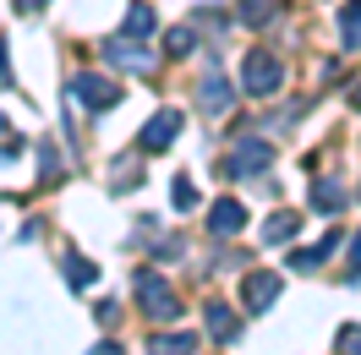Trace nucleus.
<instances>
[{
    "label": "nucleus",
    "mask_w": 361,
    "mask_h": 355,
    "mask_svg": "<svg viewBox=\"0 0 361 355\" xmlns=\"http://www.w3.org/2000/svg\"><path fill=\"white\" fill-rule=\"evenodd\" d=\"M71 88H77V99H82L88 110H110L115 99H121V88H115L110 77H77Z\"/></svg>",
    "instance_id": "39448f33"
},
{
    "label": "nucleus",
    "mask_w": 361,
    "mask_h": 355,
    "mask_svg": "<svg viewBox=\"0 0 361 355\" xmlns=\"http://www.w3.org/2000/svg\"><path fill=\"white\" fill-rule=\"evenodd\" d=\"M192 344H197L192 333H159L154 344H148V355H192Z\"/></svg>",
    "instance_id": "9d476101"
},
{
    "label": "nucleus",
    "mask_w": 361,
    "mask_h": 355,
    "mask_svg": "<svg viewBox=\"0 0 361 355\" xmlns=\"http://www.w3.org/2000/svg\"><path fill=\"white\" fill-rule=\"evenodd\" d=\"M241 224H247V208H241V202H214V219H208L214 235H235Z\"/></svg>",
    "instance_id": "6e6552de"
},
{
    "label": "nucleus",
    "mask_w": 361,
    "mask_h": 355,
    "mask_svg": "<svg viewBox=\"0 0 361 355\" xmlns=\"http://www.w3.org/2000/svg\"><path fill=\"white\" fill-rule=\"evenodd\" d=\"M339 202H345V186H339V180H317V186H312V208L334 213Z\"/></svg>",
    "instance_id": "9b49d317"
},
{
    "label": "nucleus",
    "mask_w": 361,
    "mask_h": 355,
    "mask_svg": "<svg viewBox=\"0 0 361 355\" xmlns=\"http://www.w3.org/2000/svg\"><path fill=\"white\" fill-rule=\"evenodd\" d=\"M170 197H176V208H197V186H192V180H176Z\"/></svg>",
    "instance_id": "f3484780"
},
{
    "label": "nucleus",
    "mask_w": 361,
    "mask_h": 355,
    "mask_svg": "<svg viewBox=\"0 0 361 355\" xmlns=\"http://www.w3.org/2000/svg\"><path fill=\"white\" fill-rule=\"evenodd\" d=\"M208 328L219 333V339H230V333H235V317H230L225 306H208Z\"/></svg>",
    "instance_id": "dca6fc26"
},
{
    "label": "nucleus",
    "mask_w": 361,
    "mask_h": 355,
    "mask_svg": "<svg viewBox=\"0 0 361 355\" xmlns=\"http://www.w3.org/2000/svg\"><path fill=\"white\" fill-rule=\"evenodd\" d=\"M339 344H345V355H361V328H345V339H339Z\"/></svg>",
    "instance_id": "aec40b11"
},
{
    "label": "nucleus",
    "mask_w": 361,
    "mask_h": 355,
    "mask_svg": "<svg viewBox=\"0 0 361 355\" xmlns=\"http://www.w3.org/2000/svg\"><path fill=\"white\" fill-rule=\"evenodd\" d=\"M192 44H197L192 27H176V33H170V55H192Z\"/></svg>",
    "instance_id": "6ab92c4d"
},
{
    "label": "nucleus",
    "mask_w": 361,
    "mask_h": 355,
    "mask_svg": "<svg viewBox=\"0 0 361 355\" xmlns=\"http://www.w3.org/2000/svg\"><path fill=\"white\" fill-rule=\"evenodd\" d=\"M66 279H71V285H77V289H82V285H88V279H93V268L82 263V257H66Z\"/></svg>",
    "instance_id": "a211bd4d"
},
{
    "label": "nucleus",
    "mask_w": 361,
    "mask_h": 355,
    "mask_svg": "<svg viewBox=\"0 0 361 355\" xmlns=\"http://www.w3.org/2000/svg\"><path fill=\"white\" fill-rule=\"evenodd\" d=\"M104 61H110V66H126V71H148L154 66V55H148V49H132L126 39H110V44H104Z\"/></svg>",
    "instance_id": "0eeeda50"
},
{
    "label": "nucleus",
    "mask_w": 361,
    "mask_h": 355,
    "mask_svg": "<svg viewBox=\"0 0 361 355\" xmlns=\"http://www.w3.org/2000/svg\"><path fill=\"white\" fill-rule=\"evenodd\" d=\"M148 27H154V11H148V6H132V11H126V33H137V39H142Z\"/></svg>",
    "instance_id": "2eb2a0df"
},
{
    "label": "nucleus",
    "mask_w": 361,
    "mask_h": 355,
    "mask_svg": "<svg viewBox=\"0 0 361 355\" xmlns=\"http://www.w3.org/2000/svg\"><path fill=\"white\" fill-rule=\"evenodd\" d=\"M0 132H6V120H0Z\"/></svg>",
    "instance_id": "5701e85b"
},
{
    "label": "nucleus",
    "mask_w": 361,
    "mask_h": 355,
    "mask_svg": "<svg viewBox=\"0 0 361 355\" xmlns=\"http://www.w3.org/2000/svg\"><path fill=\"white\" fill-rule=\"evenodd\" d=\"M176 132H180V110H159L154 120L142 126V148L159 154V148H170V142H176Z\"/></svg>",
    "instance_id": "20e7f679"
},
{
    "label": "nucleus",
    "mask_w": 361,
    "mask_h": 355,
    "mask_svg": "<svg viewBox=\"0 0 361 355\" xmlns=\"http://www.w3.org/2000/svg\"><path fill=\"white\" fill-rule=\"evenodd\" d=\"M230 104H235L230 82H225V77H208V82H203V110H208V115H219V110H230Z\"/></svg>",
    "instance_id": "1a4fd4ad"
},
{
    "label": "nucleus",
    "mask_w": 361,
    "mask_h": 355,
    "mask_svg": "<svg viewBox=\"0 0 361 355\" xmlns=\"http://www.w3.org/2000/svg\"><path fill=\"white\" fill-rule=\"evenodd\" d=\"M241 295H247V311H269L274 301H279V279H274V273H252Z\"/></svg>",
    "instance_id": "423d86ee"
},
{
    "label": "nucleus",
    "mask_w": 361,
    "mask_h": 355,
    "mask_svg": "<svg viewBox=\"0 0 361 355\" xmlns=\"http://www.w3.org/2000/svg\"><path fill=\"white\" fill-rule=\"evenodd\" d=\"M356 110H361V93H356Z\"/></svg>",
    "instance_id": "4be33fe9"
},
{
    "label": "nucleus",
    "mask_w": 361,
    "mask_h": 355,
    "mask_svg": "<svg viewBox=\"0 0 361 355\" xmlns=\"http://www.w3.org/2000/svg\"><path fill=\"white\" fill-rule=\"evenodd\" d=\"M247 93L252 99H269V93H279V82H285V66L274 61V55H263V49H252L247 55Z\"/></svg>",
    "instance_id": "f03ea898"
},
{
    "label": "nucleus",
    "mask_w": 361,
    "mask_h": 355,
    "mask_svg": "<svg viewBox=\"0 0 361 355\" xmlns=\"http://www.w3.org/2000/svg\"><path fill=\"white\" fill-rule=\"evenodd\" d=\"M339 33H345V49H361V0L339 11Z\"/></svg>",
    "instance_id": "ddd939ff"
},
{
    "label": "nucleus",
    "mask_w": 361,
    "mask_h": 355,
    "mask_svg": "<svg viewBox=\"0 0 361 355\" xmlns=\"http://www.w3.org/2000/svg\"><path fill=\"white\" fill-rule=\"evenodd\" d=\"M295 230H301V219H290V213H274V224H263V241H269V246H285Z\"/></svg>",
    "instance_id": "f8f14e48"
},
{
    "label": "nucleus",
    "mask_w": 361,
    "mask_h": 355,
    "mask_svg": "<svg viewBox=\"0 0 361 355\" xmlns=\"http://www.w3.org/2000/svg\"><path fill=\"white\" fill-rule=\"evenodd\" d=\"M137 301H142V311L148 317H159V323H170V317H180V301H176V289L159 279L154 268H142L137 273Z\"/></svg>",
    "instance_id": "f257e3e1"
},
{
    "label": "nucleus",
    "mask_w": 361,
    "mask_h": 355,
    "mask_svg": "<svg viewBox=\"0 0 361 355\" xmlns=\"http://www.w3.org/2000/svg\"><path fill=\"white\" fill-rule=\"evenodd\" d=\"M93 355H121V344H93Z\"/></svg>",
    "instance_id": "412c9836"
},
{
    "label": "nucleus",
    "mask_w": 361,
    "mask_h": 355,
    "mask_svg": "<svg viewBox=\"0 0 361 355\" xmlns=\"http://www.w3.org/2000/svg\"><path fill=\"white\" fill-rule=\"evenodd\" d=\"M225 170L230 175H257V170H269V142H263V137H247V142L225 158Z\"/></svg>",
    "instance_id": "7ed1b4c3"
},
{
    "label": "nucleus",
    "mask_w": 361,
    "mask_h": 355,
    "mask_svg": "<svg viewBox=\"0 0 361 355\" xmlns=\"http://www.w3.org/2000/svg\"><path fill=\"white\" fill-rule=\"evenodd\" d=\"M334 246H339V235H329V241H317V246H312V251H295L290 263H295V268H301V273H312V268H317V263H323V257H329V251H334Z\"/></svg>",
    "instance_id": "4468645a"
}]
</instances>
